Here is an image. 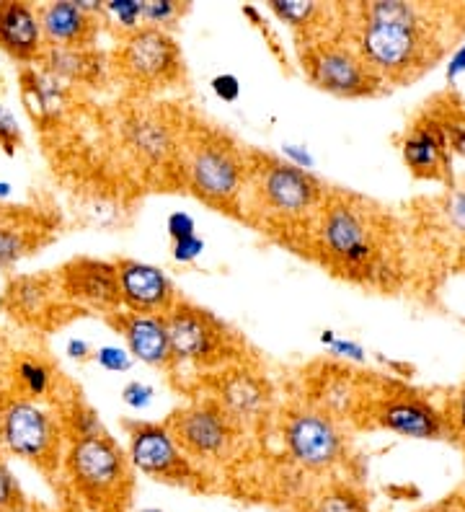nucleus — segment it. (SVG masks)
Returning <instances> with one entry per match:
<instances>
[{
	"label": "nucleus",
	"instance_id": "1",
	"mask_svg": "<svg viewBox=\"0 0 465 512\" xmlns=\"http://www.w3.org/2000/svg\"><path fill=\"white\" fill-rule=\"evenodd\" d=\"M354 50L380 83H406L440 60L442 39L427 8L401 0H375L357 8Z\"/></svg>",
	"mask_w": 465,
	"mask_h": 512
},
{
	"label": "nucleus",
	"instance_id": "2",
	"mask_svg": "<svg viewBox=\"0 0 465 512\" xmlns=\"http://www.w3.org/2000/svg\"><path fill=\"white\" fill-rule=\"evenodd\" d=\"M62 469L75 497L91 512H127L135 469L130 456L106 432L68 438Z\"/></svg>",
	"mask_w": 465,
	"mask_h": 512
},
{
	"label": "nucleus",
	"instance_id": "3",
	"mask_svg": "<svg viewBox=\"0 0 465 512\" xmlns=\"http://www.w3.org/2000/svg\"><path fill=\"white\" fill-rule=\"evenodd\" d=\"M0 445L44 474H55L65 458L68 432L47 406L11 396L0 404Z\"/></svg>",
	"mask_w": 465,
	"mask_h": 512
},
{
	"label": "nucleus",
	"instance_id": "4",
	"mask_svg": "<svg viewBox=\"0 0 465 512\" xmlns=\"http://www.w3.org/2000/svg\"><path fill=\"white\" fill-rule=\"evenodd\" d=\"M166 319L168 339L174 350L176 363H192L199 368H217L236 360L233 334L215 313L205 308L176 300V306L163 316Z\"/></svg>",
	"mask_w": 465,
	"mask_h": 512
},
{
	"label": "nucleus",
	"instance_id": "5",
	"mask_svg": "<svg viewBox=\"0 0 465 512\" xmlns=\"http://www.w3.org/2000/svg\"><path fill=\"white\" fill-rule=\"evenodd\" d=\"M282 443L300 469L331 471L344 461V432L321 406H295L282 419Z\"/></svg>",
	"mask_w": 465,
	"mask_h": 512
},
{
	"label": "nucleus",
	"instance_id": "6",
	"mask_svg": "<svg viewBox=\"0 0 465 512\" xmlns=\"http://www.w3.org/2000/svg\"><path fill=\"white\" fill-rule=\"evenodd\" d=\"M114 68L130 86L166 88L181 78L184 60L171 32L143 26L124 37L114 55Z\"/></svg>",
	"mask_w": 465,
	"mask_h": 512
},
{
	"label": "nucleus",
	"instance_id": "7",
	"mask_svg": "<svg viewBox=\"0 0 465 512\" xmlns=\"http://www.w3.org/2000/svg\"><path fill=\"white\" fill-rule=\"evenodd\" d=\"M127 427V456L132 469L150 476L155 481H166L176 487H199V471L194 469L192 458L186 456L176 443L168 422H124Z\"/></svg>",
	"mask_w": 465,
	"mask_h": 512
},
{
	"label": "nucleus",
	"instance_id": "8",
	"mask_svg": "<svg viewBox=\"0 0 465 512\" xmlns=\"http://www.w3.org/2000/svg\"><path fill=\"white\" fill-rule=\"evenodd\" d=\"M168 427L186 456L197 461H223L233 453L241 435V425L217 399H202L184 406L168 419Z\"/></svg>",
	"mask_w": 465,
	"mask_h": 512
},
{
	"label": "nucleus",
	"instance_id": "9",
	"mask_svg": "<svg viewBox=\"0 0 465 512\" xmlns=\"http://www.w3.org/2000/svg\"><path fill=\"white\" fill-rule=\"evenodd\" d=\"M310 81L334 96L362 99L378 94L380 78L367 68L362 55L349 44L318 42L310 44L303 55Z\"/></svg>",
	"mask_w": 465,
	"mask_h": 512
},
{
	"label": "nucleus",
	"instance_id": "10",
	"mask_svg": "<svg viewBox=\"0 0 465 512\" xmlns=\"http://www.w3.org/2000/svg\"><path fill=\"white\" fill-rule=\"evenodd\" d=\"M246 163L238 156L236 148L205 140L189 153L186 176L194 192L210 205L228 207L238 200L243 184H246Z\"/></svg>",
	"mask_w": 465,
	"mask_h": 512
},
{
	"label": "nucleus",
	"instance_id": "11",
	"mask_svg": "<svg viewBox=\"0 0 465 512\" xmlns=\"http://www.w3.org/2000/svg\"><path fill=\"white\" fill-rule=\"evenodd\" d=\"M259 200L282 218H303L321 202L323 184L313 171L298 169L290 161L264 158L254 169Z\"/></svg>",
	"mask_w": 465,
	"mask_h": 512
},
{
	"label": "nucleus",
	"instance_id": "12",
	"mask_svg": "<svg viewBox=\"0 0 465 512\" xmlns=\"http://www.w3.org/2000/svg\"><path fill=\"white\" fill-rule=\"evenodd\" d=\"M321 241L331 259L344 267H367L378 256V244L367 223V215L360 207L349 205L347 200H334L323 210Z\"/></svg>",
	"mask_w": 465,
	"mask_h": 512
},
{
	"label": "nucleus",
	"instance_id": "13",
	"mask_svg": "<svg viewBox=\"0 0 465 512\" xmlns=\"http://www.w3.org/2000/svg\"><path fill=\"white\" fill-rule=\"evenodd\" d=\"M57 285H60L62 298L75 303V306L104 311L106 316L117 313L119 306H122L117 262L75 256V259L60 267Z\"/></svg>",
	"mask_w": 465,
	"mask_h": 512
},
{
	"label": "nucleus",
	"instance_id": "14",
	"mask_svg": "<svg viewBox=\"0 0 465 512\" xmlns=\"http://www.w3.org/2000/svg\"><path fill=\"white\" fill-rule=\"evenodd\" d=\"M372 417L383 430L411 440H440L447 432L445 412L414 394H388L375 401Z\"/></svg>",
	"mask_w": 465,
	"mask_h": 512
},
{
	"label": "nucleus",
	"instance_id": "15",
	"mask_svg": "<svg viewBox=\"0 0 465 512\" xmlns=\"http://www.w3.org/2000/svg\"><path fill=\"white\" fill-rule=\"evenodd\" d=\"M122 306L132 313L166 316L176 306V290L161 267L148 262L122 259L117 262Z\"/></svg>",
	"mask_w": 465,
	"mask_h": 512
},
{
	"label": "nucleus",
	"instance_id": "16",
	"mask_svg": "<svg viewBox=\"0 0 465 512\" xmlns=\"http://www.w3.org/2000/svg\"><path fill=\"white\" fill-rule=\"evenodd\" d=\"M403 161L409 171L419 179H447L450 176V158L453 150L447 143V135L442 130V122L437 114L429 109L414 125L406 130V138L401 143Z\"/></svg>",
	"mask_w": 465,
	"mask_h": 512
},
{
	"label": "nucleus",
	"instance_id": "17",
	"mask_svg": "<svg viewBox=\"0 0 465 512\" xmlns=\"http://www.w3.org/2000/svg\"><path fill=\"white\" fill-rule=\"evenodd\" d=\"M109 324L122 334L130 355L140 363L150 365V368H171L176 363L163 316L117 311L109 316Z\"/></svg>",
	"mask_w": 465,
	"mask_h": 512
},
{
	"label": "nucleus",
	"instance_id": "18",
	"mask_svg": "<svg viewBox=\"0 0 465 512\" xmlns=\"http://www.w3.org/2000/svg\"><path fill=\"white\" fill-rule=\"evenodd\" d=\"M215 399L223 404L225 412L236 419L238 425H254L267 414L269 404H272V388H269L267 378L236 365V368H225L220 373Z\"/></svg>",
	"mask_w": 465,
	"mask_h": 512
},
{
	"label": "nucleus",
	"instance_id": "19",
	"mask_svg": "<svg viewBox=\"0 0 465 512\" xmlns=\"http://www.w3.org/2000/svg\"><path fill=\"white\" fill-rule=\"evenodd\" d=\"M0 50L21 63L42 60L47 42H44L39 13L29 3L21 0L0 3Z\"/></svg>",
	"mask_w": 465,
	"mask_h": 512
},
{
	"label": "nucleus",
	"instance_id": "20",
	"mask_svg": "<svg viewBox=\"0 0 465 512\" xmlns=\"http://www.w3.org/2000/svg\"><path fill=\"white\" fill-rule=\"evenodd\" d=\"M42 32L47 47H70V50H88L96 37V16L81 6V0H57L47 3L39 11Z\"/></svg>",
	"mask_w": 465,
	"mask_h": 512
},
{
	"label": "nucleus",
	"instance_id": "21",
	"mask_svg": "<svg viewBox=\"0 0 465 512\" xmlns=\"http://www.w3.org/2000/svg\"><path fill=\"white\" fill-rule=\"evenodd\" d=\"M57 275H21L8 282L3 306L21 321H42L60 298Z\"/></svg>",
	"mask_w": 465,
	"mask_h": 512
},
{
	"label": "nucleus",
	"instance_id": "22",
	"mask_svg": "<svg viewBox=\"0 0 465 512\" xmlns=\"http://www.w3.org/2000/svg\"><path fill=\"white\" fill-rule=\"evenodd\" d=\"M21 94H24V104L29 114L39 122L57 117V109L62 107L65 99V88L60 86V78H55L47 70L26 68L21 73Z\"/></svg>",
	"mask_w": 465,
	"mask_h": 512
},
{
	"label": "nucleus",
	"instance_id": "23",
	"mask_svg": "<svg viewBox=\"0 0 465 512\" xmlns=\"http://www.w3.org/2000/svg\"><path fill=\"white\" fill-rule=\"evenodd\" d=\"M47 73L65 81H91L99 73V60L88 50H70V47H47L42 55Z\"/></svg>",
	"mask_w": 465,
	"mask_h": 512
},
{
	"label": "nucleus",
	"instance_id": "24",
	"mask_svg": "<svg viewBox=\"0 0 465 512\" xmlns=\"http://www.w3.org/2000/svg\"><path fill=\"white\" fill-rule=\"evenodd\" d=\"M13 381L19 383L24 399H44L55 391L57 373L44 357L39 355H21L13 363Z\"/></svg>",
	"mask_w": 465,
	"mask_h": 512
},
{
	"label": "nucleus",
	"instance_id": "25",
	"mask_svg": "<svg viewBox=\"0 0 465 512\" xmlns=\"http://www.w3.org/2000/svg\"><path fill=\"white\" fill-rule=\"evenodd\" d=\"M130 140L150 161H163L174 150V138H171L168 127L148 117H140L130 127Z\"/></svg>",
	"mask_w": 465,
	"mask_h": 512
},
{
	"label": "nucleus",
	"instance_id": "26",
	"mask_svg": "<svg viewBox=\"0 0 465 512\" xmlns=\"http://www.w3.org/2000/svg\"><path fill=\"white\" fill-rule=\"evenodd\" d=\"M313 512H370L365 494L352 484H331L313 502Z\"/></svg>",
	"mask_w": 465,
	"mask_h": 512
},
{
	"label": "nucleus",
	"instance_id": "27",
	"mask_svg": "<svg viewBox=\"0 0 465 512\" xmlns=\"http://www.w3.org/2000/svg\"><path fill=\"white\" fill-rule=\"evenodd\" d=\"M269 11L277 16L282 24L292 26V29H308L316 16L321 13L318 3H310V0H272L269 3Z\"/></svg>",
	"mask_w": 465,
	"mask_h": 512
},
{
	"label": "nucleus",
	"instance_id": "28",
	"mask_svg": "<svg viewBox=\"0 0 465 512\" xmlns=\"http://www.w3.org/2000/svg\"><path fill=\"white\" fill-rule=\"evenodd\" d=\"M442 122V130L447 135V143L455 156L465 158V104L460 101H447L442 109H432Z\"/></svg>",
	"mask_w": 465,
	"mask_h": 512
},
{
	"label": "nucleus",
	"instance_id": "29",
	"mask_svg": "<svg viewBox=\"0 0 465 512\" xmlns=\"http://www.w3.org/2000/svg\"><path fill=\"white\" fill-rule=\"evenodd\" d=\"M104 13L117 21V26H122L127 34L143 29V24H140L143 21V3L140 0H109L104 6Z\"/></svg>",
	"mask_w": 465,
	"mask_h": 512
},
{
	"label": "nucleus",
	"instance_id": "30",
	"mask_svg": "<svg viewBox=\"0 0 465 512\" xmlns=\"http://www.w3.org/2000/svg\"><path fill=\"white\" fill-rule=\"evenodd\" d=\"M184 11L186 6H181L176 0H143V21H148L145 26L166 29V32L176 19H181Z\"/></svg>",
	"mask_w": 465,
	"mask_h": 512
},
{
	"label": "nucleus",
	"instance_id": "31",
	"mask_svg": "<svg viewBox=\"0 0 465 512\" xmlns=\"http://www.w3.org/2000/svg\"><path fill=\"white\" fill-rule=\"evenodd\" d=\"M0 512H29L24 492L6 463L0 461Z\"/></svg>",
	"mask_w": 465,
	"mask_h": 512
},
{
	"label": "nucleus",
	"instance_id": "32",
	"mask_svg": "<svg viewBox=\"0 0 465 512\" xmlns=\"http://www.w3.org/2000/svg\"><path fill=\"white\" fill-rule=\"evenodd\" d=\"M29 249V238L24 231H16V228H8V225H0V267L13 264L16 259L26 254Z\"/></svg>",
	"mask_w": 465,
	"mask_h": 512
},
{
	"label": "nucleus",
	"instance_id": "33",
	"mask_svg": "<svg viewBox=\"0 0 465 512\" xmlns=\"http://www.w3.org/2000/svg\"><path fill=\"white\" fill-rule=\"evenodd\" d=\"M93 360L101 365L109 373H124V370L132 368V360L135 357L130 355L127 347H117V344H104L99 350L93 352Z\"/></svg>",
	"mask_w": 465,
	"mask_h": 512
},
{
	"label": "nucleus",
	"instance_id": "34",
	"mask_svg": "<svg viewBox=\"0 0 465 512\" xmlns=\"http://www.w3.org/2000/svg\"><path fill=\"white\" fill-rule=\"evenodd\" d=\"M445 419L450 435H455V438L465 443V386L458 388V391L450 396L445 409Z\"/></svg>",
	"mask_w": 465,
	"mask_h": 512
},
{
	"label": "nucleus",
	"instance_id": "35",
	"mask_svg": "<svg viewBox=\"0 0 465 512\" xmlns=\"http://www.w3.org/2000/svg\"><path fill=\"white\" fill-rule=\"evenodd\" d=\"M321 342L329 347L331 355L347 357V360H357V363H362V360H365V347H362V344L349 342V339H339L334 331H323Z\"/></svg>",
	"mask_w": 465,
	"mask_h": 512
},
{
	"label": "nucleus",
	"instance_id": "36",
	"mask_svg": "<svg viewBox=\"0 0 465 512\" xmlns=\"http://www.w3.org/2000/svg\"><path fill=\"white\" fill-rule=\"evenodd\" d=\"M153 386H148V383L143 381H130L127 386L122 388V401L130 409H135V412H143V409H148L150 404H153Z\"/></svg>",
	"mask_w": 465,
	"mask_h": 512
},
{
	"label": "nucleus",
	"instance_id": "37",
	"mask_svg": "<svg viewBox=\"0 0 465 512\" xmlns=\"http://www.w3.org/2000/svg\"><path fill=\"white\" fill-rule=\"evenodd\" d=\"M21 143V130H19V122L8 112L3 104H0V148L6 150L8 156L16 153V145Z\"/></svg>",
	"mask_w": 465,
	"mask_h": 512
},
{
	"label": "nucleus",
	"instance_id": "38",
	"mask_svg": "<svg viewBox=\"0 0 465 512\" xmlns=\"http://www.w3.org/2000/svg\"><path fill=\"white\" fill-rule=\"evenodd\" d=\"M166 231H168V236H171V241L176 244V241H184V238L197 236V223H194V218L189 213H184V210H176V213L168 215Z\"/></svg>",
	"mask_w": 465,
	"mask_h": 512
},
{
	"label": "nucleus",
	"instance_id": "39",
	"mask_svg": "<svg viewBox=\"0 0 465 512\" xmlns=\"http://www.w3.org/2000/svg\"><path fill=\"white\" fill-rule=\"evenodd\" d=\"M212 91H215L217 99L238 101V96H241V81L230 73L215 75V78H212Z\"/></svg>",
	"mask_w": 465,
	"mask_h": 512
},
{
	"label": "nucleus",
	"instance_id": "40",
	"mask_svg": "<svg viewBox=\"0 0 465 512\" xmlns=\"http://www.w3.org/2000/svg\"><path fill=\"white\" fill-rule=\"evenodd\" d=\"M202 251H205V241H202V238L199 236L184 238V241H176L174 244V259L181 264H189L194 262Z\"/></svg>",
	"mask_w": 465,
	"mask_h": 512
},
{
	"label": "nucleus",
	"instance_id": "41",
	"mask_svg": "<svg viewBox=\"0 0 465 512\" xmlns=\"http://www.w3.org/2000/svg\"><path fill=\"white\" fill-rule=\"evenodd\" d=\"M447 218H450V223H453L458 231L465 233V189L463 192H455L453 197H450V205H447Z\"/></svg>",
	"mask_w": 465,
	"mask_h": 512
},
{
	"label": "nucleus",
	"instance_id": "42",
	"mask_svg": "<svg viewBox=\"0 0 465 512\" xmlns=\"http://www.w3.org/2000/svg\"><path fill=\"white\" fill-rule=\"evenodd\" d=\"M282 153L290 158L292 166H298V169H305V171L313 169V158H310L308 150H303L300 145H282Z\"/></svg>",
	"mask_w": 465,
	"mask_h": 512
},
{
	"label": "nucleus",
	"instance_id": "43",
	"mask_svg": "<svg viewBox=\"0 0 465 512\" xmlns=\"http://www.w3.org/2000/svg\"><path fill=\"white\" fill-rule=\"evenodd\" d=\"M463 73H465V44H460L458 52L450 57V65H447V81L450 83L458 81Z\"/></svg>",
	"mask_w": 465,
	"mask_h": 512
},
{
	"label": "nucleus",
	"instance_id": "44",
	"mask_svg": "<svg viewBox=\"0 0 465 512\" xmlns=\"http://www.w3.org/2000/svg\"><path fill=\"white\" fill-rule=\"evenodd\" d=\"M65 352H68L73 360H88V355H91V347H88L86 339H70L68 347H65Z\"/></svg>",
	"mask_w": 465,
	"mask_h": 512
},
{
	"label": "nucleus",
	"instance_id": "45",
	"mask_svg": "<svg viewBox=\"0 0 465 512\" xmlns=\"http://www.w3.org/2000/svg\"><path fill=\"white\" fill-rule=\"evenodd\" d=\"M8 194H11V184L0 182V197H8Z\"/></svg>",
	"mask_w": 465,
	"mask_h": 512
},
{
	"label": "nucleus",
	"instance_id": "46",
	"mask_svg": "<svg viewBox=\"0 0 465 512\" xmlns=\"http://www.w3.org/2000/svg\"><path fill=\"white\" fill-rule=\"evenodd\" d=\"M140 512H163V510H161V507H143Z\"/></svg>",
	"mask_w": 465,
	"mask_h": 512
}]
</instances>
